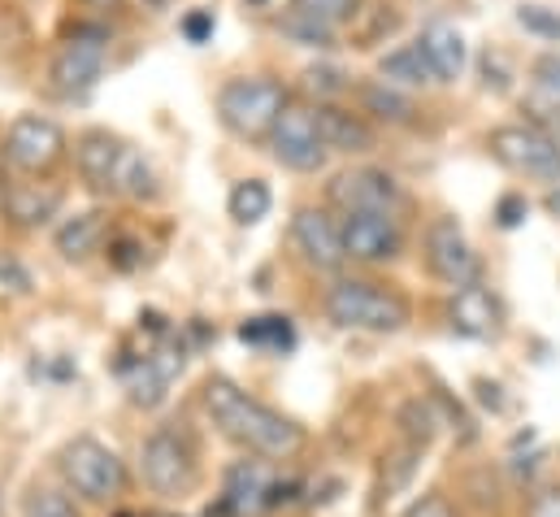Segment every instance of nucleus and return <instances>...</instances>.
<instances>
[{"label": "nucleus", "instance_id": "f257e3e1", "mask_svg": "<svg viewBox=\"0 0 560 517\" xmlns=\"http://www.w3.org/2000/svg\"><path fill=\"white\" fill-rule=\"evenodd\" d=\"M205 417L218 426L222 439H231L244 457H261V461H287L304 448V426L295 417L279 413L275 404L257 400L253 391H244L235 379L213 375L200 388Z\"/></svg>", "mask_w": 560, "mask_h": 517}, {"label": "nucleus", "instance_id": "f03ea898", "mask_svg": "<svg viewBox=\"0 0 560 517\" xmlns=\"http://www.w3.org/2000/svg\"><path fill=\"white\" fill-rule=\"evenodd\" d=\"M322 309L335 326L361 335H396L413 322L409 296L378 278H335L322 296Z\"/></svg>", "mask_w": 560, "mask_h": 517}, {"label": "nucleus", "instance_id": "7ed1b4c3", "mask_svg": "<svg viewBox=\"0 0 560 517\" xmlns=\"http://www.w3.org/2000/svg\"><path fill=\"white\" fill-rule=\"evenodd\" d=\"M57 474H61L66 492L79 496L83 505H114V501H122L127 487H131L127 461H122L109 444H101L96 435H74V439H66L61 452H57Z\"/></svg>", "mask_w": 560, "mask_h": 517}, {"label": "nucleus", "instance_id": "20e7f679", "mask_svg": "<svg viewBox=\"0 0 560 517\" xmlns=\"http://www.w3.org/2000/svg\"><path fill=\"white\" fill-rule=\"evenodd\" d=\"M140 479L152 496L183 501L200 487V444L191 430L165 422L140 444Z\"/></svg>", "mask_w": 560, "mask_h": 517}, {"label": "nucleus", "instance_id": "39448f33", "mask_svg": "<svg viewBox=\"0 0 560 517\" xmlns=\"http://www.w3.org/2000/svg\"><path fill=\"white\" fill-rule=\"evenodd\" d=\"M287 105H291V92L270 74H244V79L222 83V92H218L222 127L248 143H266Z\"/></svg>", "mask_w": 560, "mask_h": 517}, {"label": "nucleus", "instance_id": "423d86ee", "mask_svg": "<svg viewBox=\"0 0 560 517\" xmlns=\"http://www.w3.org/2000/svg\"><path fill=\"white\" fill-rule=\"evenodd\" d=\"M109 31L105 26H74L61 44H57V53H52V61H48V83H52V92H61V96H83V92H92L96 88V79L105 74V57H109Z\"/></svg>", "mask_w": 560, "mask_h": 517}, {"label": "nucleus", "instance_id": "0eeeda50", "mask_svg": "<svg viewBox=\"0 0 560 517\" xmlns=\"http://www.w3.org/2000/svg\"><path fill=\"white\" fill-rule=\"evenodd\" d=\"M66 130L57 127L52 118L44 114H18L9 130H4V165H13L18 174L26 179H39V174H52L61 161H66Z\"/></svg>", "mask_w": 560, "mask_h": 517}, {"label": "nucleus", "instance_id": "6e6552de", "mask_svg": "<svg viewBox=\"0 0 560 517\" xmlns=\"http://www.w3.org/2000/svg\"><path fill=\"white\" fill-rule=\"evenodd\" d=\"M266 143H270V157L291 174H317L326 165V157H330L322 127H317V110L300 105V101H291L282 110V118L275 123Z\"/></svg>", "mask_w": 560, "mask_h": 517}, {"label": "nucleus", "instance_id": "1a4fd4ad", "mask_svg": "<svg viewBox=\"0 0 560 517\" xmlns=\"http://www.w3.org/2000/svg\"><path fill=\"white\" fill-rule=\"evenodd\" d=\"M282 492H295L291 483H279L270 461L261 457H240L226 474H222V496H218V509L226 517H253L266 514V509H279L291 496Z\"/></svg>", "mask_w": 560, "mask_h": 517}, {"label": "nucleus", "instance_id": "9d476101", "mask_svg": "<svg viewBox=\"0 0 560 517\" xmlns=\"http://www.w3.org/2000/svg\"><path fill=\"white\" fill-rule=\"evenodd\" d=\"M491 157L500 165H509L513 174H530V179H548L560 183V148L548 130L539 127H495L487 139Z\"/></svg>", "mask_w": 560, "mask_h": 517}, {"label": "nucleus", "instance_id": "9b49d317", "mask_svg": "<svg viewBox=\"0 0 560 517\" xmlns=\"http://www.w3.org/2000/svg\"><path fill=\"white\" fill-rule=\"evenodd\" d=\"M326 196L330 205L343 214H396L405 192L400 183L387 174V170H374V165H352V170H339L330 183H326Z\"/></svg>", "mask_w": 560, "mask_h": 517}, {"label": "nucleus", "instance_id": "f8f14e48", "mask_svg": "<svg viewBox=\"0 0 560 517\" xmlns=\"http://www.w3.org/2000/svg\"><path fill=\"white\" fill-rule=\"evenodd\" d=\"M343 257L357 265H392L405 257V227L396 214H343Z\"/></svg>", "mask_w": 560, "mask_h": 517}, {"label": "nucleus", "instance_id": "ddd939ff", "mask_svg": "<svg viewBox=\"0 0 560 517\" xmlns=\"http://www.w3.org/2000/svg\"><path fill=\"white\" fill-rule=\"evenodd\" d=\"M425 269H430L443 287H452V291H460V287L478 283V257H474V244L465 240L460 222H456V218H447V214L430 218V227H425Z\"/></svg>", "mask_w": 560, "mask_h": 517}, {"label": "nucleus", "instance_id": "4468645a", "mask_svg": "<svg viewBox=\"0 0 560 517\" xmlns=\"http://www.w3.org/2000/svg\"><path fill=\"white\" fill-rule=\"evenodd\" d=\"M291 244L300 261L317 274H339L343 269V235H339V218L330 209H317V205H304L295 209L291 218Z\"/></svg>", "mask_w": 560, "mask_h": 517}, {"label": "nucleus", "instance_id": "2eb2a0df", "mask_svg": "<svg viewBox=\"0 0 560 517\" xmlns=\"http://www.w3.org/2000/svg\"><path fill=\"white\" fill-rule=\"evenodd\" d=\"M127 157H131V143H122L114 130H105V127L83 130V135L74 139V165H79V174H83V183H88L92 192L118 196Z\"/></svg>", "mask_w": 560, "mask_h": 517}, {"label": "nucleus", "instance_id": "dca6fc26", "mask_svg": "<svg viewBox=\"0 0 560 517\" xmlns=\"http://www.w3.org/2000/svg\"><path fill=\"white\" fill-rule=\"evenodd\" d=\"M178 375H183V348L174 340L148 348L131 366H122V379H127V391H131V404L136 409H156L170 395V383Z\"/></svg>", "mask_w": 560, "mask_h": 517}, {"label": "nucleus", "instance_id": "f3484780", "mask_svg": "<svg viewBox=\"0 0 560 517\" xmlns=\"http://www.w3.org/2000/svg\"><path fill=\"white\" fill-rule=\"evenodd\" d=\"M447 322H452V331L465 335V340H495L504 313H500V300H495L482 283H469V287L452 291Z\"/></svg>", "mask_w": 560, "mask_h": 517}, {"label": "nucleus", "instance_id": "a211bd4d", "mask_svg": "<svg viewBox=\"0 0 560 517\" xmlns=\"http://www.w3.org/2000/svg\"><path fill=\"white\" fill-rule=\"evenodd\" d=\"M313 110H317V127H322V139H326L330 152H348V157L374 152L378 135H374L365 114H352V110H343L335 101H317Z\"/></svg>", "mask_w": 560, "mask_h": 517}, {"label": "nucleus", "instance_id": "6ab92c4d", "mask_svg": "<svg viewBox=\"0 0 560 517\" xmlns=\"http://www.w3.org/2000/svg\"><path fill=\"white\" fill-rule=\"evenodd\" d=\"M418 48L425 66H430V74H434V83H456L465 74V35L452 22H443V18L425 22L418 35Z\"/></svg>", "mask_w": 560, "mask_h": 517}, {"label": "nucleus", "instance_id": "aec40b11", "mask_svg": "<svg viewBox=\"0 0 560 517\" xmlns=\"http://www.w3.org/2000/svg\"><path fill=\"white\" fill-rule=\"evenodd\" d=\"M0 209L13 227H44L61 209V187H52V183H9L0 192Z\"/></svg>", "mask_w": 560, "mask_h": 517}, {"label": "nucleus", "instance_id": "412c9836", "mask_svg": "<svg viewBox=\"0 0 560 517\" xmlns=\"http://www.w3.org/2000/svg\"><path fill=\"white\" fill-rule=\"evenodd\" d=\"M109 240V218L105 209H88V214H74L57 227V253L66 261H88L92 253H101Z\"/></svg>", "mask_w": 560, "mask_h": 517}, {"label": "nucleus", "instance_id": "4be33fe9", "mask_svg": "<svg viewBox=\"0 0 560 517\" xmlns=\"http://www.w3.org/2000/svg\"><path fill=\"white\" fill-rule=\"evenodd\" d=\"M361 114H370L378 123H392V127H405V123L418 118V105H413L409 92H400V88H392V83L378 79V83H365L361 88Z\"/></svg>", "mask_w": 560, "mask_h": 517}, {"label": "nucleus", "instance_id": "5701e85b", "mask_svg": "<svg viewBox=\"0 0 560 517\" xmlns=\"http://www.w3.org/2000/svg\"><path fill=\"white\" fill-rule=\"evenodd\" d=\"M378 74H383V83H392V88H425V83H434V74H430V66H425V57H421L418 44H405V48H396V53H387L383 61H378Z\"/></svg>", "mask_w": 560, "mask_h": 517}, {"label": "nucleus", "instance_id": "b1692460", "mask_svg": "<svg viewBox=\"0 0 560 517\" xmlns=\"http://www.w3.org/2000/svg\"><path fill=\"white\" fill-rule=\"evenodd\" d=\"M270 205H275V192H270L266 179H240L231 187V196H226V209H231V218L240 227H257L270 214Z\"/></svg>", "mask_w": 560, "mask_h": 517}, {"label": "nucleus", "instance_id": "393cba45", "mask_svg": "<svg viewBox=\"0 0 560 517\" xmlns=\"http://www.w3.org/2000/svg\"><path fill=\"white\" fill-rule=\"evenodd\" d=\"M240 340L253 344V348H270V353H287L295 344V331H291V318H248L240 326Z\"/></svg>", "mask_w": 560, "mask_h": 517}, {"label": "nucleus", "instance_id": "a878e982", "mask_svg": "<svg viewBox=\"0 0 560 517\" xmlns=\"http://www.w3.org/2000/svg\"><path fill=\"white\" fill-rule=\"evenodd\" d=\"M291 13L308 18V22H322L330 31H339L343 22H352L361 13V0H291Z\"/></svg>", "mask_w": 560, "mask_h": 517}, {"label": "nucleus", "instance_id": "bb28decb", "mask_svg": "<svg viewBox=\"0 0 560 517\" xmlns=\"http://www.w3.org/2000/svg\"><path fill=\"white\" fill-rule=\"evenodd\" d=\"M22 517H79V505L70 501V492L61 487H48V483H35L22 501Z\"/></svg>", "mask_w": 560, "mask_h": 517}, {"label": "nucleus", "instance_id": "cd10ccee", "mask_svg": "<svg viewBox=\"0 0 560 517\" xmlns=\"http://www.w3.org/2000/svg\"><path fill=\"white\" fill-rule=\"evenodd\" d=\"M282 35H291L295 44H304V48H330L335 44V31L330 26H322V22H308V18H300V13H282Z\"/></svg>", "mask_w": 560, "mask_h": 517}, {"label": "nucleus", "instance_id": "c85d7f7f", "mask_svg": "<svg viewBox=\"0 0 560 517\" xmlns=\"http://www.w3.org/2000/svg\"><path fill=\"white\" fill-rule=\"evenodd\" d=\"M517 22L530 31V35H544V39H560V13L544 9V4H522L517 9Z\"/></svg>", "mask_w": 560, "mask_h": 517}, {"label": "nucleus", "instance_id": "c756f323", "mask_svg": "<svg viewBox=\"0 0 560 517\" xmlns=\"http://www.w3.org/2000/svg\"><path fill=\"white\" fill-rule=\"evenodd\" d=\"M304 83H308V92H317L322 101H326V96H339V92H348V83H343V70H335V66H313V70L304 74Z\"/></svg>", "mask_w": 560, "mask_h": 517}, {"label": "nucleus", "instance_id": "7c9ffc66", "mask_svg": "<svg viewBox=\"0 0 560 517\" xmlns=\"http://www.w3.org/2000/svg\"><path fill=\"white\" fill-rule=\"evenodd\" d=\"M522 517H560V483H544L526 496Z\"/></svg>", "mask_w": 560, "mask_h": 517}, {"label": "nucleus", "instance_id": "2f4dec72", "mask_svg": "<svg viewBox=\"0 0 560 517\" xmlns=\"http://www.w3.org/2000/svg\"><path fill=\"white\" fill-rule=\"evenodd\" d=\"M400 517H465V514H460V509H456L447 496H439V492H425V496H418V501H413V505H409V509H405Z\"/></svg>", "mask_w": 560, "mask_h": 517}, {"label": "nucleus", "instance_id": "473e14b6", "mask_svg": "<svg viewBox=\"0 0 560 517\" xmlns=\"http://www.w3.org/2000/svg\"><path fill=\"white\" fill-rule=\"evenodd\" d=\"M535 83H539L548 96L560 101V53H544V57L535 61Z\"/></svg>", "mask_w": 560, "mask_h": 517}, {"label": "nucleus", "instance_id": "72a5a7b5", "mask_svg": "<svg viewBox=\"0 0 560 517\" xmlns=\"http://www.w3.org/2000/svg\"><path fill=\"white\" fill-rule=\"evenodd\" d=\"M183 35H187L191 44H205V39L213 35V18H209V13H191V18H183Z\"/></svg>", "mask_w": 560, "mask_h": 517}, {"label": "nucleus", "instance_id": "f704fd0d", "mask_svg": "<svg viewBox=\"0 0 560 517\" xmlns=\"http://www.w3.org/2000/svg\"><path fill=\"white\" fill-rule=\"evenodd\" d=\"M526 218V200L522 196H504L500 200V227H517Z\"/></svg>", "mask_w": 560, "mask_h": 517}, {"label": "nucleus", "instance_id": "c9c22d12", "mask_svg": "<svg viewBox=\"0 0 560 517\" xmlns=\"http://www.w3.org/2000/svg\"><path fill=\"white\" fill-rule=\"evenodd\" d=\"M544 205H548V214H552V218H560V187H552V192L544 196Z\"/></svg>", "mask_w": 560, "mask_h": 517}, {"label": "nucleus", "instance_id": "e433bc0d", "mask_svg": "<svg viewBox=\"0 0 560 517\" xmlns=\"http://www.w3.org/2000/svg\"><path fill=\"white\" fill-rule=\"evenodd\" d=\"M83 9H122V0H79Z\"/></svg>", "mask_w": 560, "mask_h": 517}, {"label": "nucleus", "instance_id": "4c0bfd02", "mask_svg": "<svg viewBox=\"0 0 560 517\" xmlns=\"http://www.w3.org/2000/svg\"><path fill=\"white\" fill-rule=\"evenodd\" d=\"M0 192H4V157H0Z\"/></svg>", "mask_w": 560, "mask_h": 517}, {"label": "nucleus", "instance_id": "58836bf2", "mask_svg": "<svg viewBox=\"0 0 560 517\" xmlns=\"http://www.w3.org/2000/svg\"><path fill=\"white\" fill-rule=\"evenodd\" d=\"M248 4H270V0H248Z\"/></svg>", "mask_w": 560, "mask_h": 517}, {"label": "nucleus", "instance_id": "ea45409f", "mask_svg": "<svg viewBox=\"0 0 560 517\" xmlns=\"http://www.w3.org/2000/svg\"><path fill=\"white\" fill-rule=\"evenodd\" d=\"M114 517H136V514H114Z\"/></svg>", "mask_w": 560, "mask_h": 517}]
</instances>
